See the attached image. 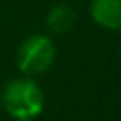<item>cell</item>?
Here are the masks:
<instances>
[{
    "mask_svg": "<svg viewBox=\"0 0 121 121\" xmlns=\"http://www.w3.org/2000/svg\"><path fill=\"white\" fill-rule=\"evenodd\" d=\"M2 103L11 117L18 121H32L43 112L45 96L34 80L14 78L4 87Z\"/></svg>",
    "mask_w": 121,
    "mask_h": 121,
    "instance_id": "6da1fadb",
    "label": "cell"
},
{
    "mask_svg": "<svg viewBox=\"0 0 121 121\" xmlns=\"http://www.w3.org/2000/svg\"><path fill=\"white\" fill-rule=\"evenodd\" d=\"M55 53V43L48 36L34 34L29 36L20 45L16 52V64H18V69L27 77L41 75L53 64Z\"/></svg>",
    "mask_w": 121,
    "mask_h": 121,
    "instance_id": "7a4b0ae2",
    "label": "cell"
},
{
    "mask_svg": "<svg viewBox=\"0 0 121 121\" xmlns=\"http://www.w3.org/2000/svg\"><path fill=\"white\" fill-rule=\"evenodd\" d=\"M89 14L107 30H121V0H91Z\"/></svg>",
    "mask_w": 121,
    "mask_h": 121,
    "instance_id": "3957f363",
    "label": "cell"
},
{
    "mask_svg": "<svg viewBox=\"0 0 121 121\" xmlns=\"http://www.w3.org/2000/svg\"><path fill=\"white\" fill-rule=\"evenodd\" d=\"M77 22L75 11L71 9V5L68 4H57L55 7H52L46 14V29L52 34H66L73 29Z\"/></svg>",
    "mask_w": 121,
    "mask_h": 121,
    "instance_id": "277c9868",
    "label": "cell"
}]
</instances>
